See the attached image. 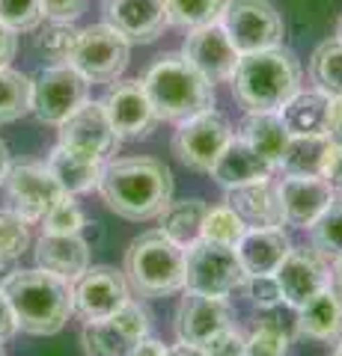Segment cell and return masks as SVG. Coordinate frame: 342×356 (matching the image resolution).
<instances>
[{
    "label": "cell",
    "instance_id": "cell-22",
    "mask_svg": "<svg viewBox=\"0 0 342 356\" xmlns=\"http://www.w3.org/2000/svg\"><path fill=\"white\" fill-rule=\"evenodd\" d=\"M292 250L289 235L277 229H247L244 238L235 243V255L247 276H274V270Z\"/></svg>",
    "mask_w": 342,
    "mask_h": 356
},
{
    "label": "cell",
    "instance_id": "cell-53",
    "mask_svg": "<svg viewBox=\"0 0 342 356\" xmlns=\"http://www.w3.org/2000/svg\"><path fill=\"white\" fill-rule=\"evenodd\" d=\"M336 36L342 39V15H339V24H336Z\"/></svg>",
    "mask_w": 342,
    "mask_h": 356
},
{
    "label": "cell",
    "instance_id": "cell-17",
    "mask_svg": "<svg viewBox=\"0 0 342 356\" xmlns=\"http://www.w3.org/2000/svg\"><path fill=\"white\" fill-rule=\"evenodd\" d=\"M182 54L187 57V63H191L203 77H208L212 83L229 81L235 72V65H238V57H241L235 51V44L229 42L226 30L220 27V21L196 27V30H187Z\"/></svg>",
    "mask_w": 342,
    "mask_h": 356
},
{
    "label": "cell",
    "instance_id": "cell-52",
    "mask_svg": "<svg viewBox=\"0 0 342 356\" xmlns=\"http://www.w3.org/2000/svg\"><path fill=\"white\" fill-rule=\"evenodd\" d=\"M334 356H342V336L336 339V348H334Z\"/></svg>",
    "mask_w": 342,
    "mask_h": 356
},
{
    "label": "cell",
    "instance_id": "cell-6",
    "mask_svg": "<svg viewBox=\"0 0 342 356\" xmlns=\"http://www.w3.org/2000/svg\"><path fill=\"white\" fill-rule=\"evenodd\" d=\"M247 273L241 267L235 247L212 241H196L185 250V291H200L215 297H229L241 291Z\"/></svg>",
    "mask_w": 342,
    "mask_h": 356
},
{
    "label": "cell",
    "instance_id": "cell-12",
    "mask_svg": "<svg viewBox=\"0 0 342 356\" xmlns=\"http://www.w3.org/2000/svg\"><path fill=\"white\" fill-rule=\"evenodd\" d=\"M3 187H6L9 202H13V211L27 222H42L48 208L63 196V187L51 175L48 163H39V161L13 163L3 178Z\"/></svg>",
    "mask_w": 342,
    "mask_h": 356
},
{
    "label": "cell",
    "instance_id": "cell-11",
    "mask_svg": "<svg viewBox=\"0 0 342 356\" xmlns=\"http://www.w3.org/2000/svg\"><path fill=\"white\" fill-rule=\"evenodd\" d=\"M229 140H233V128H229L226 116L212 107L205 113H196L179 122V128L173 134V154L187 170L208 172Z\"/></svg>",
    "mask_w": 342,
    "mask_h": 356
},
{
    "label": "cell",
    "instance_id": "cell-19",
    "mask_svg": "<svg viewBox=\"0 0 342 356\" xmlns=\"http://www.w3.org/2000/svg\"><path fill=\"white\" fill-rule=\"evenodd\" d=\"M104 24L123 33L128 42H155L167 24V0H107Z\"/></svg>",
    "mask_w": 342,
    "mask_h": 356
},
{
    "label": "cell",
    "instance_id": "cell-21",
    "mask_svg": "<svg viewBox=\"0 0 342 356\" xmlns=\"http://www.w3.org/2000/svg\"><path fill=\"white\" fill-rule=\"evenodd\" d=\"M280 196L286 222H292L297 229H310L334 202L336 191L325 175H286L280 181Z\"/></svg>",
    "mask_w": 342,
    "mask_h": 356
},
{
    "label": "cell",
    "instance_id": "cell-43",
    "mask_svg": "<svg viewBox=\"0 0 342 356\" xmlns=\"http://www.w3.org/2000/svg\"><path fill=\"white\" fill-rule=\"evenodd\" d=\"M90 0H42V13L51 21H75L84 15Z\"/></svg>",
    "mask_w": 342,
    "mask_h": 356
},
{
    "label": "cell",
    "instance_id": "cell-8",
    "mask_svg": "<svg viewBox=\"0 0 342 356\" xmlns=\"http://www.w3.org/2000/svg\"><path fill=\"white\" fill-rule=\"evenodd\" d=\"M220 27L238 54H256L283 44L286 24L271 0H226Z\"/></svg>",
    "mask_w": 342,
    "mask_h": 356
},
{
    "label": "cell",
    "instance_id": "cell-7",
    "mask_svg": "<svg viewBox=\"0 0 342 356\" xmlns=\"http://www.w3.org/2000/svg\"><path fill=\"white\" fill-rule=\"evenodd\" d=\"M86 92L90 81L69 63L45 65L30 77V113L42 125H60L72 110L86 102Z\"/></svg>",
    "mask_w": 342,
    "mask_h": 356
},
{
    "label": "cell",
    "instance_id": "cell-36",
    "mask_svg": "<svg viewBox=\"0 0 342 356\" xmlns=\"http://www.w3.org/2000/svg\"><path fill=\"white\" fill-rule=\"evenodd\" d=\"M78 27H75V21H51L42 27V33L36 36V48L45 54L48 60H57V63H65L69 60V54L75 48V42H78Z\"/></svg>",
    "mask_w": 342,
    "mask_h": 356
},
{
    "label": "cell",
    "instance_id": "cell-20",
    "mask_svg": "<svg viewBox=\"0 0 342 356\" xmlns=\"http://www.w3.org/2000/svg\"><path fill=\"white\" fill-rule=\"evenodd\" d=\"M224 202L235 211L247 229H277L286 222L280 181L274 178H262V181H250L226 191Z\"/></svg>",
    "mask_w": 342,
    "mask_h": 356
},
{
    "label": "cell",
    "instance_id": "cell-54",
    "mask_svg": "<svg viewBox=\"0 0 342 356\" xmlns=\"http://www.w3.org/2000/svg\"><path fill=\"white\" fill-rule=\"evenodd\" d=\"M0 356H6V353H3V350H0Z\"/></svg>",
    "mask_w": 342,
    "mask_h": 356
},
{
    "label": "cell",
    "instance_id": "cell-3",
    "mask_svg": "<svg viewBox=\"0 0 342 356\" xmlns=\"http://www.w3.org/2000/svg\"><path fill=\"white\" fill-rule=\"evenodd\" d=\"M301 63L297 57L277 44L268 51L241 54L233 72V95L247 113L259 110H280L301 89Z\"/></svg>",
    "mask_w": 342,
    "mask_h": 356
},
{
    "label": "cell",
    "instance_id": "cell-37",
    "mask_svg": "<svg viewBox=\"0 0 342 356\" xmlns=\"http://www.w3.org/2000/svg\"><path fill=\"white\" fill-rule=\"evenodd\" d=\"M292 344V336L286 332L280 321H259L247 336V356H286Z\"/></svg>",
    "mask_w": 342,
    "mask_h": 356
},
{
    "label": "cell",
    "instance_id": "cell-31",
    "mask_svg": "<svg viewBox=\"0 0 342 356\" xmlns=\"http://www.w3.org/2000/svg\"><path fill=\"white\" fill-rule=\"evenodd\" d=\"M327 152V137H292L277 170H283L286 175H322Z\"/></svg>",
    "mask_w": 342,
    "mask_h": 356
},
{
    "label": "cell",
    "instance_id": "cell-10",
    "mask_svg": "<svg viewBox=\"0 0 342 356\" xmlns=\"http://www.w3.org/2000/svg\"><path fill=\"white\" fill-rule=\"evenodd\" d=\"M149 336V312L137 300H125L104 321H86L81 341L86 356H131L140 339Z\"/></svg>",
    "mask_w": 342,
    "mask_h": 356
},
{
    "label": "cell",
    "instance_id": "cell-50",
    "mask_svg": "<svg viewBox=\"0 0 342 356\" xmlns=\"http://www.w3.org/2000/svg\"><path fill=\"white\" fill-rule=\"evenodd\" d=\"M167 356H205V350L200 348V344H173V348H167Z\"/></svg>",
    "mask_w": 342,
    "mask_h": 356
},
{
    "label": "cell",
    "instance_id": "cell-15",
    "mask_svg": "<svg viewBox=\"0 0 342 356\" xmlns=\"http://www.w3.org/2000/svg\"><path fill=\"white\" fill-rule=\"evenodd\" d=\"M229 324H233L229 300L215 294H200V291H185L173 318L176 339L185 344H200V348Z\"/></svg>",
    "mask_w": 342,
    "mask_h": 356
},
{
    "label": "cell",
    "instance_id": "cell-47",
    "mask_svg": "<svg viewBox=\"0 0 342 356\" xmlns=\"http://www.w3.org/2000/svg\"><path fill=\"white\" fill-rule=\"evenodd\" d=\"M15 51H18V33L9 30L6 24H0V65H9Z\"/></svg>",
    "mask_w": 342,
    "mask_h": 356
},
{
    "label": "cell",
    "instance_id": "cell-25",
    "mask_svg": "<svg viewBox=\"0 0 342 356\" xmlns=\"http://www.w3.org/2000/svg\"><path fill=\"white\" fill-rule=\"evenodd\" d=\"M48 170L57 178L63 193L78 196V193H90L98 184V175L104 170V158H95V154H86L57 143L48 154Z\"/></svg>",
    "mask_w": 342,
    "mask_h": 356
},
{
    "label": "cell",
    "instance_id": "cell-44",
    "mask_svg": "<svg viewBox=\"0 0 342 356\" xmlns=\"http://www.w3.org/2000/svg\"><path fill=\"white\" fill-rule=\"evenodd\" d=\"M325 137L330 146L342 149V95L339 98H330V110H327V128H325Z\"/></svg>",
    "mask_w": 342,
    "mask_h": 356
},
{
    "label": "cell",
    "instance_id": "cell-13",
    "mask_svg": "<svg viewBox=\"0 0 342 356\" xmlns=\"http://www.w3.org/2000/svg\"><path fill=\"white\" fill-rule=\"evenodd\" d=\"M327 276H330V259L316 247H292L280 261V267L274 270L283 303L292 309H301L306 300L325 291Z\"/></svg>",
    "mask_w": 342,
    "mask_h": 356
},
{
    "label": "cell",
    "instance_id": "cell-14",
    "mask_svg": "<svg viewBox=\"0 0 342 356\" xmlns=\"http://www.w3.org/2000/svg\"><path fill=\"white\" fill-rule=\"evenodd\" d=\"M60 143L69 149H78V152H86V154H95V158H110V154L119 152V140L114 125H110V119L104 113V104L102 102H86L72 110L69 116H65L60 125Z\"/></svg>",
    "mask_w": 342,
    "mask_h": 356
},
{
    "label": "cell",
    "instance_id": "cell-5",
    "mask_svg": "<svg viewBox=\"0 0 342 356\" xmlns=\"http://www.w3.org/2000/svg\"><path fill=\"white\" fill-rule=\"evenodd\" d=\"M123 276L140 300H164L185 291V250L161 229L143 232L125 250Z\"/></svg>",
    "mask_w": 342,
    "mask_h": 356
},
{
    "label": "cell",
    "instance_id": "cell-48",
    "mask_svg": "<svg viewBox=\"0 0 342 356\" xmlns=\"http://www.w3.org/2000/svg\"><path fill=\"white\" fill-rule=\"evenodd\" d=\"M327 288L339 303H342V255L339 259H330V276H327Z\"/></svg>",
    "mask_w": 342,
    "mask_h": 356
},
{
    "label": "cell",
    "instance_id": "cell-28",
    "mask_svg": "<svg viewBox=\"0 0 342 356\" xmlns=\"http://www.w3.org/2000/svg\"><path fill=\"white\" fill-rule=\"evenodd\" d=\"M297 312V336L313 339V341H330L342 336V303L330 294V288L318 291L313 300Z\"/></svg>",
    "mask_w": 342,
    "mask_h": 356
},
{
    "label": "cell",
    "instance_id": "cell-39",
    "mask_svg": "<svg viewBox=\"0 0 342 356\" xmlns=\"http://www.w3.org/2000/svg\"><path fill=\"white\" fill-rule=\"evenodd\" d=\"M42 222H45L48 235H81V229L86 226L84 211L72 193H63L57 202L48 208V214L42 217Z\"/></svg>",
    "mask_w": 342,
    "mask_h": 356
},
{
    "label": "cell",
    "instance_id": "cell-27",
    "mask_svg": "<svg viewBox=\"0 0 342 356\" xmlns=\"http://www.w3.org/2000/svg\"><path fill=\"white\" fill-rule=\"evenodd\" d=\"M330 98L318 89H297L280 107V119L292 137H325Z\"/></svg>",
    "mask_w": 342,
    "mask_h": 356
},
{
    "label": "cell",
    "instance_id": "cell-38",
    "mask_svg": "<svg viewBox=\"0 0 342 356\" xmlns=\"http://www.w3.org/2000/svg\"><path fill=\"white\" fill-rule=\"evenodd\" d=\"M30 250V222L13 208L0 211V261H15Z\"/></svg>",
    "mask_w": 342,
    "mask_h": 356
},
{
    "label": "cell",
    "instance_id": "cell-16",
    "mask_svg": "<svg viewBox=\"0 0 342 356\" xmlns=\"http://www.w3.org/2000/svg\"><path fill=\"white\" fill-rule=\"evenodd\" d=\"M104 113L119 140H143L158 125V116L143 89V81H119L102 98Z\"/></svg>",
    "mask_w": 342,
    "mask_h": 356
},
{
    "label": "cell",
    "instance_id": "cell-18",
    "mask_svg": "<svg viewBox=\"0 0 342 356\" xmlns=\"http://www.w3.org/2000/svg\"><path fill=\"white\" fill-rule=\"evenodd\" d=\"M128 282L116 267H86L81 280H75V312L84 321H104L128 300Z\"/></svg>",
    "mask_w": 342,
    "mask_h": 356
},
{
    "label": "cell",
    "instance_id": "cell-45",
    "mask_svg": "<svg viewBox=\"0 0 342 356\" xmlns=\"http://www.w3.org/2000/svg\"><path fill=\"white\" fill-rule=\"evenodd\" d=\"M322 175L330 181V187H334L336 193H342V149H336V146H330V152H327V161H325V170H322Z\"/></svg>",
    "mask_w": 342,
    "mask_h": 356
},
{
    "label": "cell",
    "instance_id": "cell-51",
    "mask_svg": "<svg viewBox=\"0 0 342 356\" xmlns=\"http://www.w3.org/2000/svg\"><path fill=\"white\" fill-rule=\"evenodd\" d=\"M9 166H13V158H9V146L3 140H0V184H3V178L9 172Z\"/></svg>",
    "mask_w": 342,
    "mask_h": 356
},
{
    "label": "cell",
    "instance_id": "cell-29",
    "mask_svg": "<svg viewBox=\"0 0 342 356\" xmlns=\"http://www.w3.org/2000/svg\"><path fill=\"white\" fill-rule=\"evenodd\" d=\"M205 211H208V205L203 202V199H179V202H170L158 214V222H161L158 229L173 243H179L182 250H187L191 243H196L203 238Z\"/></svg>",
    "mask_w": 342,
    "mask_h": 356
},
{
    "label": "cell",
    "instance_id": "cell-34",
    "mask_svg": "<svg viewBox=\"0 0 342 356\" xmlns=\"http://www.w3.org/2000/svg\"><path fill=\"white\" fill-rule=\"evenodd\" d=\"M310 235H313V247L325 252L327 259H339L342 255V193L334 196L327 211L310 226Z\"/></svg>",
    "mask_w": 342,
    "mask_h": 356
},
{
    "label": "cell",
    "instance_id": "cell-33",
    "mask_svg": "<svg viewBox=\"0 0 342 356\" xmlns=\"http://www.w3.org/2000/svg\"><path fill=\"white\" fill-rule=\"evenodd\" d=\"M226 0H167V24L179 30H196L220 21Z\"/></svg>",
    "mask_w": 342,
    "mask_h": 356
},
{
    "label": "cell",
    "instance_id": "cell-23",
    "mask_svg": "<svg viewBox=\"0 0 342 356\" xmlns=\"http://www.w3.org/2000/svg\"><path fill=\"white\" fill-rule=\"evenodd\" d=\"M274 172V166L256 154L241 137H233L226 143V149L217 154L215 166L208 170V175L215 178V184H220L224 191H233V187L250 184V181H262Z\"/></svg>",
    "mask_w": 342,
    "mask_h": 356
},
{
    "label": "cell",
    "instance_id": "cell-40",
    "mask_svg": "<svg viewBox=\"0 0 342 356\" xmlns=\"http://www.w3.org/2000/svg\"><path fill=\"white\" fill-rule=\"evenodd\" d=\"M42 0H0V24L15 33L36 30L42 24Z\"/></svg>",
    "mask_w": 342,
    "mask_h": 356
},
{
    "label": "cell",
    "instance_id": "cell-4",
    "mask_svg": "<svg viewBox=\"0 0 342 356\" xmlns=\"http://www.w3.org/2000/svg\"><path fill=\"white\" fill-rule=\"evenodd\" d=\"M158 122H185L215 107V83L187 63L185 54H164L143 74Z\"/></svg>",
    "mask_w": 342,
    "mask_h": 356
},
{
    "label": "cell",
    "instance_id": "cell-41",
    "mask_svg": "<svg viewBox=\"0 0 342 356\" xmlns=\"http://www.w3.org/2000/svg\"><path fill=\"white\" fill-rule=\"evenodd\" d=\"M203 350H205V356H247V336L229 324L220 330L217 336L208 339L203 344Z\"/></svg>",
    "mask_w": 342,
    "mask_h": 356
},
{
    "label": "cell",
    "instance_id": "cell-1",
    "mask_svg": "<svg viewBox=\"0 0 342 356\" xmlns=\"http://www.w3.org/2000/svg\"><path fill=\"white\" fill-rule=\"evenodd\" d=\"M95 191L116 217L155 220L173 202V172L158 158H116L104 161Z\"/></svg>",
    "mask_w": 342,
    "mask_h": 356
},
{
    "label": "cell",
    "instance_id": "cell-24",
    "mask_svg": "<svg viewBox=\"0 0 342 356\" xmlns=\"http://www.w3.org/2000/svg\"><path fill=\"white\" fill-rule=\"evenodd\" d=\"M36 264L63 280H81L90 267V243L81 235H42L36 241Z\"/></svg>",
    "mask_w": 342,
    "mask_h": 356
},
{
    "label": "cell",
    "instance_id": "cell-9",
    "mask_svg": "<svg viewBox=\"0 0 342 356\" xmlns=\"http://www.w3.org/2000/svg\"><path fill=\"white\" fill-rule=\"evenodd\" d=\"M131 42L110 24H93L78 33V42L69 54L72 69H78L90 83H116L128 69Z\"/></svg>",
    "mask_w": 342,
    "mask_h": 356
},
{
    "label": "cell",
    "instance_id": "cell-42",
    "mask_svg": "<svg viewBox=\"0 0 342 356\" xmlns=\"http://www.w3.org/2000/svg\"><path fill=\"white\" fill-rule=\"evenodd\" d=\"M244 291H247V297H250V303L259 306V309H274V306L283 303L280 285H277V280H274V276H247Z\"/></svg>",
    "mask_w": 342,
    "mask_h": 356
},
{
    "label": "cell",
    "instance_id": "cell-35",
    "mask_svg": "<svg viewBox=\"0 0 342 356\" xmlns=\"http://www.w3.org/2000/svg\"><path fill=\"white\" fill-rule=\"evenodd\" d=\"M244 232H247V226L241 222V217L229 205H215V208L205 211L203 241L224 243V247H235V243L244 238Z\"/></svg>",
    "mask_w": 342,
    "mask_h": 356
},
{
    "label": "cell",
    "instance_id": "cell-2",
    "mask_svg": "<svg viewBox=\"0 0 342 356\" xmlns=\"http://www.w3.org/2000/svg\"><path fill=\"white\" fill-rule=\"evenodd\" d=\"M0 288L9 300L18 330L30 336H57L75 315V285L42 267L9 273Z\"/></svg>",
    "mask_w": 342,
    "mask_h": 356
},
{
    "label": "cell",
    "instance_id": "cell-49",
    "mask_svg": "<svg viewBox=\"0 0 342 356\" xmlns=\"http://www.w3.org/2000/svg\"><path fill=\"white\" fill-rule=\"evenodd\" d=\"M131 356H167V348L158 341V339H140L137 341V348L131 350Z\"/></svg>",
    "mask_w": 342,
    "mask_h": 356
},
{
    "label": "cell",
    "instance_id": "cell-26",
    "mask_svg": "<svg viewBox=\"0 0 342 356\" xmlns=\"http://www.w3.org/2000/svg\"><path fill=\"white\" fill-rule=\"evenodd\" d=\"M238 137L277 170L283 152L292 140V134L286 131L283 119H280V110H259V113L244 116V122H241V128H238Z\"/></svg>",
    "mask_w": 342,
    "mask_h": 356
},
{
    "label": "cell",
    "instance_id": "cell-30",
    "mask_svg": "<svg viewBox=\"0 0 342 356\" xmlns=\"http://www.w3.org/2000/svg\"><path fill=\"white\" fill-rule=\"evenodd\" d=\"M310 81L313 89L325 92L327 98H339L342 95V39H325L310 57Z\"/></svg>",
    "mask_w": 342,
    "mask_h": 356
},
{
    "label": "cell",
    "instance_id": "cell-46",
    "mask_svg": "<svg viewBox=\"0 0 342 356\" xmlns=\"http://www.w3.org/2000/svg\"><path fill=\"white\" fill-rule=\"evenodd\" d=\"M18 332V324H15V315L13 309H9V300L3 294V288H0V344L9 341Z\"/></svg>",
    "mask_w": 342,
    "mask_h": 356
},
{
    "label": "cell",
    "instance_id": "cell-32",
    "mask_svg": "<svg viewBox=\"0 0 342 356\" xmlns=\"http://www.w3.org/2000/svg\"><path fill=\"white\" fill-rule=\"evenodd\" d=\"M30 113V77L0 65V125L18 122Z\"/></svg>",
    "mask_w": 342,
    "mask_h": 356
}]
</instances>
